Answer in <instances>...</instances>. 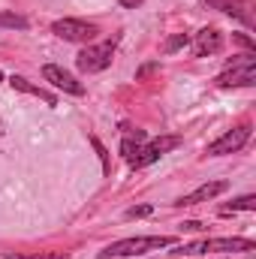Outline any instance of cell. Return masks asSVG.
Masks as SVG:
<instances>
[{
	"mask_svg": "<svg viewBox=\"0 0 256 259\" xmlns=\"http://www.w3.org/2000/svg\"><path fill=\"white\" fill-rule=\"evenodd\" d=\"M247 139H250V127H235V130H229V133H223L217 142H211V145H208V154H211V157L235 154V151H241V148L247 145Z\"/></svg>",
	"mask_w": 256,
	"mask_h": 259,
	"instance_id": "8992f818",
	"label": "cell"
},
{
	"mask_svg": "<svg viewBox=\"0 0 256 259\" xmlns=\"http://www.w3.org/2000/svg\"><path fill=\"white\" fill-rule=\"evenodd\" d=\"M0 78H3V72H0Z\"/></svg>",
	"mask_w": 256,
	"mask_h": 259,
	"instance_id": "44dd1931",
	"label": "cell"
},
{
	"mask_svg": "<svg viewBox=\"0 0 256 259\" xmlns=\"http://www.w3.org/2000/svg\"><path fill=\"white\" fill-rule=\"evenodd\" d=\"M256 244L250 238H205L187 247V253H208V250H220V253H235V250H253Z\"/></svg>",
	"mask_w": 256,
	"mask_h": 259,
	"instance_id": "5b68a950",
	"label": "cell"
},
{
	"mask_svg": "<svg viewBox=\"0 0 256 259\" xmlns=\"http://www.w3.org/2000/svg\"><path fill=\"white\" fill-rule=\"evenodd\" d=\"M112 55H115V42H100V46H88L84 52H78L75 64L81 72H100L112 64Z\"/></svg>",
	"mask_w": 256,
	"mask_h": 259,
	"instance_id": "277c9868",
	"label": "cell"
},
{
	"mask_svg": "<svg viewBox=\"0 0 256 259\" xmlns=\"http://www.w3.org/2000/svg\"><path fill=\"white\" fill-rule=\"evenodd\" d=\"M42 78L52 81V84H55L58 91H64V94H72V97H81V94H84V84H81L72 72H66L64 66H55V64L42 66Z\"/></svg>",
	"mask_w": 256,
	"mask_h": 259,
	"instance_id": "52a82bcc",
	"label": "cell"
},
{
	"mask_svg": "<svg viewBox=\"0 0 256 259\" xmlns=\"http://www.w3.org/2000/svg\"><path fill=\"white\" fill-rule=\"evenodd\" d=\"M151 211H154L151 205H133V208H127V217L130 220H133V217H148Z\"/></svg>",
	"mask_w": 256,
	"mask_h": 259,
	"instance_id": "2e32d148",
	"label": "cell"
},
{
	"mask_svg": "<svg viewBox=\"0 0 256 259\" xmlns=\"http://www.w3.org/2000/svg\"><path fill=\"white\" fill-rule=\"evenodd\" d=\"M121 6H142V0H121Z\"/></svg>",
	"mask_w": 256,
	"mask_h": 259,
	"instance_id": "ffe728a7",
	"label": "cell"
},
{
	"mask_svg": "<svg viewBox=\"0 0 256 259\" xmlns=\"http://www.w3.org/2000/svg\"><path fill=\"white\" fill-rule=\"evenodd\" d=\"M226 190H229V184H226V181H211V184H202L199 190L187 193L184 199H178L175 205H199V202H211L214 196L226 193Z\"/></svg>",
	"mask_w": 256,
	"mask_h": 259,
	"instance_id": "9c48e42d",
	"label": "cell"
},
{
	"mask_svg": "<svg viewBox=\"0 0 256 259\" xmlns=\"http://www.w3.org/2000/svg\"><path fill=\"white\" fill-rule=\"evenodd\" d=\"M220 46H223V36H220V30H214V27H205V30H199V33H196V39H193V55H196V58H205V55H214V52H220Z\"/></svg>",
	"mask_w": 256,
	"mask_h": 259,
	"instance_id": "ba28073f",
	"label": "cell"
},
{
	"mask_svg": "<svg viewBox=\"0 0 256 259\" xmlns=\"http://www.w3.org/2000/svg\"><path fill=\"white\" fill-rule=\"evenodd\" d=\"M52 33H58L66 42H91L97 36V24L91 21H78V18H58L52 24Z\"/></svg>",
	"mask_w": 256,
	"mask_h": 259,
	"instance_id": "3957f363",
	"label": "cell"
},
{
	"mask_svg": "<svg viewBox=\"0 0 256 259\" xmlns=\"http://www.w3.org/2000/svg\"><path fill=\"white\" fill-rule=\"evenodd\" d=\"M187 232H196V229H202V223H196V220H187V223H181Z\"/></svg>",
	"mask_w": 256,
	"mask_h": 259,
	"instance_id": "d6986e66",
	"label": "cell"
},
{
	"mask_svg": "<svg viewBox=\"0 0 256 259\" xmlns=\"http://www.w3.org/2000/svg\"><path fill=\"white\" fill-rule=\"evenodd\" d=\"M178 145H181L178 136H163V139H154V142H151V148H154L157 154H166V151H172V148H178Z\"/></svg>",
	"mask_w": 256,
	"mask_h": 259,
	"instance_id": "9a60e30c",
	"label": "cell"
},
{
	"mask_svg": "<svg viewBox=\"0 0 256 259\" xmlns=\"http://www.w3.org/2000/svg\"><path fill=\"white\" fill-rule=\"evenodd\" d=\"M3 259H69L64 250H36V253H3Z\"/></svg>",
	"mask_w": 256,
	"mask_h": 259,
	"instance_id": "7c38bea8",
	"label": "cell"
},
{
	"mask_svg": "<svg viewBox=\"0 0 256 259\" xmlns=\"http://www.w3.org/2000/svg\"><path fill=\"white\" fill-rule=\"evenodd\" d=\"M220 211H223V214H232V211H256V196H241V199H235L232 205H223Z\"/></svg>",
	"mask_w": 256,
	"mask_h": 259,
	"instance_id": "5bb4252c",
	"label": "cell"
},
{
	"mask_svg": "<svg viewBox=\"0 0 256 259\" xmlns=\"http://www.w3.org/2000/svg\"><path fill=\"white\" fill-rule=\"evenodd\" d=\"M181 46H187V36H184V33H178V36H172V39L166 42V52H178Z\"/></svg>",
	"mask_w": 256,
	"mask_h": 259,
	"instance_id": "e0dca14e",
	"label": "cell"
},
{
	"mask_svg": "<svg viewBox=\"0 0 256 259\" xmlns=\"http://www.w3.org/2000/svg\"><path fill=\"white\" fill-rule=\"evenodd\" d=\"M0 27H9V30H27V18H24V15H15V12H0Z\"/></svg>",
	"mask_w": 256,
	"mask_h": 259,
	"instance_id": "4fadbf2b",
	"label": "cell"
},
{
	"mask_svg": "<svg viewBox=\"0 0 256 259\" xmlns=\"http://www.w3.org/2000/svg\"><path fill=\"white\" fill-rule=\"evenodd\" d=\"M91 142H94V148H97V154H100V160H103V169L109 172V154H106V148L100 145V139H91Z\"/></svg>",
	"mask_w": 256,
	"mask_h": 259,
	"instance_id": "ac0fdd59",
	"label": "cell"
},
{
	"mask_svg": "<svg viewBox=\"0 0 256 259\" xmlns=\"http://www.w3.org/2000/svg\"><path fill=\"white\" fill-rule=\"evenodd\" d=\"M211 9H220V12H229V15H238L244 21H253L250 12H247V0H205Z\"/></svg>",
	"mask_w": 256,
	"mask_h": 259,
	"instance_id": "8fae6325",
	"label": "cell"
},
{
	"mask_svg": "<svg viewBox=\"0 0 256 259\" xmlns=\"http://www.w3.org/2000/svg\"><path fill=\"white\" fill-rule=\"evenodd\" d=\"M9 84H12L15 91H24V94H33V97L46 100L49 106H58V97H55V94H49V91H46V88H39V84H30L24 75H12V78H9Z\"/></svg>",
	"mask_w": 256,
	"mask_h": 259,
	"instance_id": "30bf717a",
	"label": "cell"
},
{
	"mask_svg": "<svg viewBox=\"0 0 256 259\" xmlns=\"http://www.w3.org/2000/svg\"><path fill=\"white\" fill-rule=\"evenodd\" d=\"M217 84H220V88H232V84H256V55L253 52L241 55V61H235L226 72L217 75Z\"/></svg>",
	"mask_w": 256,
	"mask_h": 259,
	"instance_id": "7a4b0ae2",
	"label": "cell"
},
{
	"mask_svg": "<svg viewBox=\"0 0 256 259\" xmlns=\"http://www.w3.org/2000/svg\"><path fill=\"white\" fill-rule=\"evenodd\" d=\"M175 238L172 235H139V238H124L115 241L103 250V256H142L148 250H160V247H172Z\"/></svg>",
	"mask_w": 256,
	"mask_h": 259,
	"instance_id": "6da1fadb",
	"label": "cell"
}]
</instances>
